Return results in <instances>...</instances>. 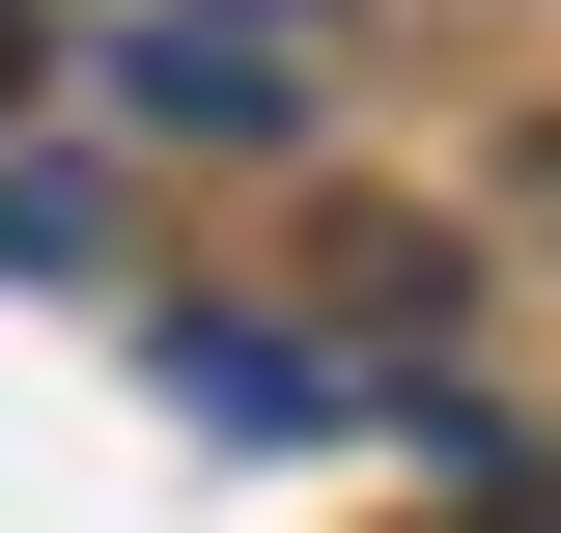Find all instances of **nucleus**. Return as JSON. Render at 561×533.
<instances>
[{
	"mask_svg": "<svg viewBox=\"0 0 561 533\" xmlns=\"http://www.w3.org/2000/svg\"><path fill=\"white\" fill-rule=\"evenodd\" d=\"M280 281H309V337H393V365H421L449 309H478V253H449V225H393V197H337Z\"/></svg>",
	"mask_w": 561,
	"mask_h": 533,
	"instance_id": "nucleus-1",
	"label": "nucleus"
}]
</instances>
